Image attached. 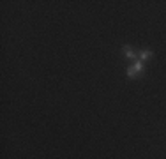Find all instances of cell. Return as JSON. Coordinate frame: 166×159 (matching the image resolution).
Wrapping results in <instances>:
<instances>
[{"mask_svg":"<svg viewBox=\"0 0 166 159\" xmlns=\"http://www.w3.org/2000/svg\"><path fill=\"white\" fill-rule=\"evenodd\" d=\"M133 71H134L136 74H140V73H143V62L141 60H138V62L133 65Z\"/></svg>","mask_w":166,"mask_h":159,"instance_id":"cell-1","label":"cell"},{"mask_svg":"<svg viewBox=\"0 0 166 159\" xmlns=\"http://www.w3.org/2000/svg\"><path fill=\"white\" fill-rule=\"evenodd\" d=\"M124 53H125V57H127V58H136L134 51H133L129 46H124Z\"/></svg>","mask_w":166,"mask_h":159,"instance_id":"cell-2","label":"cell"},{"mask_svg":"<svg viewBox=\"0 0 166 159\" xmlns=\"http://www.w3.org/2000/svg\"><path fill=\"white\" fill-rule=\"evenodd\" d=\"M150 55H152V53H150V51H141V55H140V60L143 62V60H147V58H148Z\"/></svg>","mask_w":166,"mask_h":159,"instance_id":"cell-3","label":"cell"}]
</instances>
